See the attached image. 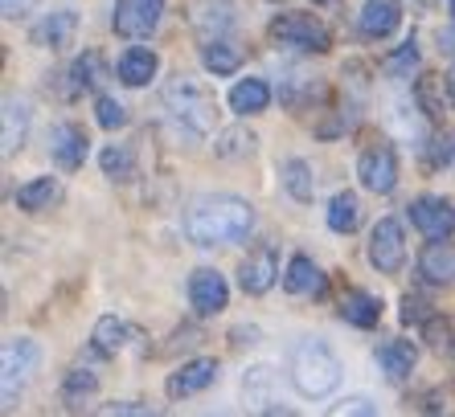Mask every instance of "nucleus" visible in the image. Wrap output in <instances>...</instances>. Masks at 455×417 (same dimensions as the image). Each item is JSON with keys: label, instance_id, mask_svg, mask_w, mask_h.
<instances>
[{"label": "nucleus", "instance_id": "obj_6", "mask_svg": "<svg viewBox=\"0 0 455 417\" xmlns=\"http://www.w3.org/2000/svg\"><path fill=\"white\" fill-rule=\"evenodd\" d=\"M357 177H361V188H370L373 197H390L394 188H398V177H403V168H398V147L386 144V139L370 144L357 156Z\"/></svg>", "mask_w": 455, "mask_h": 417}, {"label": "nucleus", "instance_id": "obj_30", "mask_svg": "<svg viewBox=\"0 0 455 417\" xmlns=\"http://www.w3.org/2000/svg\"><path fill=\"white\" fill-rule=\"evenodd\" d=\"M324 221H329L332 233H357V225H361L357 193H337V197L329 201V208H324Z\"/></svg>", "mask_w": 455, "mask_h": 417}, {"label": "nucleus", "instance_id": "obj_28", "mask_svg": "<svg viewBox=\"0 0 455 417\" xmlns=\"http://www.w3.org/2000/svg\"><path fill=\"white\" fill-rule=\"evenodd\" d=\"M58 197H62L58 177H33V180H25V185H17V193H12L17 208H25V213H42V208H50Z\"/></svg>", "mask_w": 455, "mask_h": 417}, {"label": "nucleus", "instance_id": "obj_27", "mask_svg": "<svg viewBox=\"0 0 455 417\" xmlns=\"http://www.w3.org/2000/svg\"><path fill=\"white\" fill-rule=\"evenodd\" d=\"M279 185H283L287 197L299 201V205H307V201L316 197V172H312V164L299 160V156H291V160L279 164Z\"/></svg>", "mask_w": 455, "mask_h": 417}, {"label": "nucleus", "instance_id": "obj_31", "mask_svg": "<svg viewBox=\"0 0 455 417\" xmlns=\"http://www.w3.org/2000/svg\"><path fill=\"white\" fill-rule=\"evenodd\" d=\"M99 168H103L107 180H116V185H127V180L136 177V152L127 144H107L99 152Z\"/></svg>", "mask_w": 455, "mask_h": 417}, {"label": "nucleus", "instance_id": "obj_10", "mask_svg": "<svg viewBox=\"0 0 455 417\" xmlns=\"http://www.w3.org/2000/svg\"><path fill=\"white\" fill-rule=\"evenodd\" d=\"M218 376H222V365H218L213 356H197V360H185L177 373H169V381H164V397H169V401H185V397H197V393H205L210 385H218Z\"/></svg>", "mask_w": 455, "mask_h": 417}, {"label": "nucleus", "instance_id": "obj_34", "mask_svg": "<svg viewBox=\"0 0 455 417\" xmlns=\"http://www.w3.org/2000/svg\"><path fill=\"white\" fill-rule=\"evenodd\" d=\"M254 147H259V136H254V131H246V127H230V131L218 136L213 156L218 160H251Z\"/></svg>", "mask_w": 455, "mask_h": 417}, {"label": "nucleus", "instance_id": "obj_17", "mask_svg": "<svg viewBox=\"0 0 455 417\" xmlns=\"http://www.w3.org/2000/svg\"><path fill=\"white\" fill-rule=\"evenodd\" d=\"M189 21L205 42L210 37H230L238 29V9H234V0H193Z\"/></svg>", "mask_w": 455, "mask_h": 417}, {"label": "nucleus", "instance_id": "obj_18", "mask_svg": "<svg viewBox=\"0 0 455 417\" xmlns=\"http://www.w3.org/2000/svg\"><path fill=\"white\" fill-rule=\"evenodd\" d=\"M419 279L431 282V287H451L455 282V241L447 238H431L419 250V262H414Z\"/></svg>", "mask_w": 455, "mask_h": 417}, {"label": "nucleus", "instance_id": "obj_36", "mask_svg": "<svg viewBox=\"0 0 455 417\" xmlns=\"http://www.w3.org/2000/svg\"><path fill=\"white\" fill-rule=\"evenodd\" d=\"M414 70H419V42H414V37L381 58V74H390V78H411Z\"/></svg>", "mask_w": 455, "mask_h": 417}, {"label": "nucleus", "instance_id": "obj_22", "mask_svg": "<svg viewBox=\"0 0 455 417\" xmlns=\"http://www.w3.org/2000/svg\"><path fill=\"white\" fill-rule=\"evenodd\" d=\"M156 70H160V58L148 45H132V50L119 53V62H116V78L124 86H148L156 78Z\"/></svg>", "mask_w": 455, "mask_h": 417}, {"label": "nucleus", "instance_id": "obj_16", "mask_svg": "<svg viewBox=\"0 0 455 417\" xmlns=\"http://www.w3.org/2000/svg\"><path fill=\"white\" fill-rule=\"evenodd\" d=\"M226 303H230V287L218 271L202 266V271L189 274V307L197 315H222Z\"/></svg>", "mask_w": 455, "mask_h": 417}, {"label": "nucleus", "instance_id": "obj_9", "mask_svg": "<svg viewBox=\"0 0 455 417\" xmlns=\"http://www.w3.org/2000/svg\"><path fill=\"white\" fill-rule=\"evenodd\" d=\"M279 279V250L275 241H259L254 250H246V258L238 262V287L246 295H267Z\"/></svg>", "mask_w": 455, "mask_h": 417}, {"label": "nucleus", "instance_id": "obj_47", "mask_svg": "<svg viewBox=\"0 0 455 417\" xmlns=\"http://www.w3.org/2000/svg\"><path fill=\"white\" fill-rule=\"evenodd\" d=\"M271 4H279V0H271Z\"/></svg>", "mask_w": 455, "mask_h": 417}, {"label": "nucleus", "instance_id": "obj_5", "mask_svg": "<svg viewBox=\"0 0 455 417\" xmlns=\"http://www.w3.org/2000/svg\"><path fill=\"white\" fill-rule=\"evenodd\" d=\"M37 360H42L37 340H29V335H12V340H4V348H0V385H4V409H12V397L25 389V381L33 376Z\"/></svg>", "mask_w": 455, "mask_h": 417}, {"label": "nucleus", "instance_id": "obj_33", "mask_svg": "<svg viewBox=\"0 0 455 417\" xmlns=\"http://www.w3.org/2000/svg\"><path fill=\"white\" fill-rule=\"evenodd\" d=\"M124 344H127V324L124 319H119V315H99L95 332H91V348H95L99 356H116Z\"/></svg>", "mask_w": 455, "mask_h": 417}, {"label": "nucleus", "instance_id": "obj_2", "mask_svg": "<svg viewBox=\"0 0 455 417\" xmlns=\"http://www.w3.org/2000/svg\"><path fill=\"white\" fill-rule=\"evenodd\" d=\"M160 106L185 139H210L213 127H218V98H213L210 83L185 70H177L160 86Z\"/></svg>", "mask_w": 455, "mask_h": 417}, {"label": "nucleus", "instance_id": "obj_44", "mask_svg": "<svg viewBox=\"0 0 455 417\" xmlns=\"http://www.w3.org/2000/svg\"><path fill=\"white\" fill-rule=\"evenodd\" d=\"M447 12H451V21H455V0H447Z\"/></svg>", "mask_w": 455, "mask_h": 417}, {"label": "nucleus", "instance_id": "obj_40", "mask_svg": "<svg viewBox=\"0 0 455 417\" xmlns=\"http://www.w3.org/2000/svg\"><path fill=\"white\" fill-rule=\"evenodd\" d=\"M337 413H365V417H378V401H370V397H345L337 405Z\"/></svg>", "mask_w": 455, "mask_h": 417}, {"label": "nucleus", "instance_id": "obj_3", "mask_svg": "<svg viewBox=\"0 0 455 417\" xmlns=\"http://www.w3.org/2000/svg\"><path fill=\"white\" fill-rule=\"evenodd\" d=\"M287 373H291V385H296L299 397L320 401V397L337 393L345 365H340V356L332 352L329 340H320V335H304V340H296L291 352H287Z\"/></svg>", "mask_w": 455, "mask_h": 417}, {"label": "nucleus", "instance_id": "obj_37", "mask_svg": "<svg viewBox=\"0 0 455 417\" xmlns=\"http://www.w3.org/2000/svg\"><path fill=\"white\" fill-rule=\"evenodd\" d=\"M95 123L103 127V131H119V127L132 123V111L119 103L116 94H99L95 98Z\"/></svg>", "mask_w": 455, "mask_h": 417}, {"label": "nucleus", "instance_id": "obj_4", "mask_svg": "<svg viewBox=\"0 0 455 417\" xmlns=\"http://www.w3.org/2000/svg\"><path fill=\"white\" fill-rule=\"evenodd\" d=\"M271 42L279 50H291V53H329L332 50V33L329 25L312 17V12H279L275 21L267 25Z\"/></svg>", "mask_w": 455, "mask_h": 417}, {"label": "nucleus", "instance_id": "obj_32", "mask_svg": "<svg viewBox=\"0 0 455 417\" xmlns=\"http://www.w3.org/2000/svg\"><path fill=\"white\" fill-rule=\"evenodd\" d=\"M99 389V373L95 368H86V365H75L70 373H66L62 381V405L66 409H83L86 397H95Z\"/></svg>", "mask_w": 455, "mask_h": 417}, {"label": "nucleus", "instance_id": "obj_38", "mask_svg": "<svg viewBox=\"0 0 455 417\" xmlns=\"http://www.w3.org/2000/svg\"><path fill=\"white\" fill-rule=\"evenodd\" d=\"M423 160H427V168H447L455 160V136H431L423 144Z\"/></svg>", "mask_w": 455, "mask_h": 417}, {"label": "nucleus", "instance_id": "obj_13", "mask_svg": "<svg viewBox=\"0 0 455 417\" xmlns=\"http://www.w3.org/2000/svg\"><path fill=\"white\" fill-rule=\"evenodd\" d=\"M275 393H279V373H275V368H271V365L246 368L243 397H246V405H251L254 413H291L283 401H275Z\"/></svg>", "mask_w": 455, "mask_h": 417}, {"label": "nucleus", "instance_id": "obj_41", "mask_svg": "<svg viewBox=\"0 0 455 417\" xmlns=\"http://www.w3.org/2000/svg\"><path fill=\"white\" fill-rule=\"evenodd\" d=\"M33 9H37V0H0V12H4V21H25Z\"/></svg>", "mask_w": 455, "mask_h": 417}, {"label": "nucleus", "instance_id": "obj_42", "mask_svg": "<svg viewBox=\"0 0 455 417\" xmlns=\"http://www.w3.org/2000/svg\"><path fill=\"white\" fill-rule=\"evenodd\" d=\"M99 413H132V417H148L152 409L140 405V401H111V405H99Z\"/></svg>", "mask_w": 455, "mask_h": 417}, {"label": "nucleus", "instance_id": "obj_7", "mask_svg": "<svg viewBox=\"0 0 455 417\" xmlns=\"http://www.w3.org/2000/svg\"><path fill=\"white\" fill-rule=\"evenodd\" d=\"M370 266L378 274H398L406 266V233H403V221L398 217H381L378 225L370 230Z\"/></svg>", "mask_w": 455, "mask_h": 417}, {"label": "nucleus", "instance_id": "obj_29", "mask_svg": "<svg viewBox=\"0 0 455 417\" xmlns=\"http://www.w3.org/2000/svg\"><path fill=\"white\" fill-rule=\"evenodd\" d=\"M267 106H271V86L263 78H243V83H234L230 90V111L234 115H263Z\"/></svg>", "mask_w": 455, "mask_h": 417}, {"label": "nucleus", "instance_id": "obj_46", "mask_svg": "<svg viewBox=\"0 0 455 417\" xmlns=\"http://www.w3.org/2000/svg\"><path fill=\"white\" fill-rule=\"evenodd\" d=\"M312 4H337V0H312Z\"/></svg>", "mask_w": 455, "mask_h": 417}, {"label": "nucleus", "instance_id": "obj_19", "mask_svg": "<svg viewBox=\"0 0 455 417\" xmlns=\"http://www.w3.org/2000/svg\"><path fill=\"white\" fill-rule=\"evenodd\" d=\"M29 123H33L29 103H25V98H17V94H9V98H4V106H0V152H4V160L17 156V152L25 147Z\"/></svg>", "mask_w": 455, "mask_h": 417}, {"label": "nucleus", "instance_id": "obj_12", "mask_svg": "<svg viewBox=\"0 0 455 417\" xmlns=\"http://www.w3.org/2000/svg\"><path fill=\"white\" fill-rule=\"evenodd\" d=\"M50 160L62 172H78V168L86 164V152H91V139H86V131L78 123H70V119H62V123L50 127Z\"/></svg>", "mask_w": 455, "mask_h": 417}, {"label": "nucleus", "instance_id": "obj_21", "mask_svg": "<svg viewBox=\"0 0 455 417\" xmlns=\"http://www.w3.org/2000/svg\"><path fill=\"white\" fill-rule=\"evenodd\" d=\"M447 103H451V86H447V74H419L414 78V106L423 111L427 123L443 127V115H447Z\"/></svg>", "mask_w": 455, "mask_h": 417}, {"label": "nucleus", "instance_id": "obj_23", "mask_svg": "<svg viewBox=\"0 0 455 417\" xmlns=\"http://www.w3.org/2000/svg\"><path fill=\"white\" fill-rule=\"evenodd\" d=\"M373 360L386 373V381H406L414 373V365H419V348L411 340H386V344H378Z\"/></svg>", "mask_w": 455, "mask_h": 417}, {"label": "nucleus", "instance_id": "obj_24", "mask_svg": "<svg viewBox=\"0 0 455 417\" xmlns=\"http://www.w3.org/2000/svg\"><path fill=\"white\" fill-rule=\"evenodd\" d=\"M337 315L353 327H378L381 324V299L370 291H361V287H353V291L340 295Z\"/></svg>", "mask_w": 455, "mask_h": 417}, {"label": "nucleus", "instance_id": "obj_39", "mask_svg": "<svg viewBox=\"0 0 455 417\" xmlns=\"http://www.w3.org/2000/svg\"><path fill=\"white\" fill-rule=\"evenodd\" d=\"M431 319V303L419 299V295H406L403 299V324H427Z\"/></svg>", "mask_w": 455, "mask_h": 417}, {"label": "nucleus", "instance_id": "obj_26", "mask_svg": "<svg viewBox=\"0 0 455 417\" xmlns=\"http://www.w3.org/2000/svg\"><path fill=\"white\" fill-rule=\"evenodd\" d=\"M283 291L287 295H324V274L307 254H296L283 271Z\"/></svg>", "mask_w": 455, "mask_h": 417}, {"label": "nucleus", "instance_id": "obj_20", "mask_svg": "<svg viewBox=\"0 0 455 417\" xmlns=\"http://www.w3.org/2000/svg\"><path fill=\"white\" fill-rule=\"evenodd\" d=\"M62 78H66V98H78L86 90H99L111 78V70H107V58L99 50H83Z\"/></svg>", "mask_w": 455, "mask_h": 417}, {"label": "nucleus", "instance_id": "obj_14", "mask_svg": "<svg viewBox=\"0 0 455 417\" xmlns=\"http://www.w3.org/2000/svg\"><path fill=\"white\" fill-rule=\"evenodd\" d=\"M403 25V0H365L357 12V33L365 42H386Z\"/></svg>", "mask_w": 455, "mask_h": 417}, {"label": "nucleus", "instance_id": "obj_35", "mask_svg": "<svg viewBox=\"0 0 455 417\" xmlns=\"http://www.w3.org/2000/svg\"><path fill=\"white\" fill-rule=\"evenodd\" d=\"M324 94V86L312 83V78H287L283 86H279V103L291 106V111H304V106H312Z\"/></svg>", "mask_w": 455, "mask_h": 417}, {"label": "nucleus", "instance_id": "obj_25", "mask_svg": "<svg viewBox=\"0 0 455 417\" xmlns=\"http://www.w3.org/2000/svg\"><path fill=\"white\" fill-rule=\"evenodd\" d=\"M202 66L213 78H230L243 70V45H234L230 37H210L202 42Z\"/></svg>", "mask_w": 455, "mask_h": 417}, {"label": "nucleus", "instance_id": "obj_43", "mask_svg": "<svg viewBox=\"0 0 455 417\" xmlns=\"http://www.w3.org/2000/svg\"><path fill=\"white\" fill-rule=\"evenodd\" d=\"M447 86H451V106H455V62H451V70H447Z\"/></svg>", "mask_w": 455, "mask_h": 417}, {"label": "nucleus", "instance_id": "obj_1", "mask_svg": "<svg viewBox=\"0 0 455 417\" xmlns=\"http://www.w3.org/2000/svg\"><path fill=\"white\" fill-rule=\"evenodd\" d=\"M254 230V205L234 193H205L185 208V238L202 250L213 246H238Z\"/></svg>", "mask_w": 455, "mask_h": 417}, {"label": "nucleus", "instance_id": "obj_8", "mask_svg": "<svg viewBox=\"0 0 455 417\" xmlns=\"http://www.w3.org/2000/svg\"><path fill=\"white\" fill-rule=\"evenodd\" d=\"M164 17V0H116V12H111V29L124 37V42H144L152 37Z\"/></svg>", "mask_w": 455, "mask_h": 417}, {"label": "nucleus", "instance_id": "obj_15", "mask_svg": "<svg viewBox=\"0 0 455 417\" xmlns=\"http://www.w3.org/2000/svg\"><path fill=\"white\" fill-rule=\"evenodd\" d=\"M78 37V12L75 9H50L42 21H33L29 42L37 50H66Z\"/></svg>", "mask_w": 455, "mask_h": 417}, {"label": "nucleus", "instance_id": "obj_45", "mask_svg": "<svg viewBox=\"0 0 455 417\" xmlns=\"http://www.w3.org/2000/svg\"><path fill=\"white\" fill-rule=\"evenodd\" d=\"M447 356H451V360H455V335H451V348H447Z\"/></svg>", "mask_w": 455, "mask_h": 417}, {"label": "nucleus", "instance_id": "obj_11", "mask_svg": "<svg viewBox=\"0 0 455 417\" xmlns=\"http://www.w3.org/2000/svg\"><path fill=\"white\" fill-rule=\"evenodd\" d=\"M406 217L423 238H451L455 233V205L447 197H435V193L414 197L406 205Z\"/></svg>", "mask_w": 455, "mask_h": 417}]
</instances>
